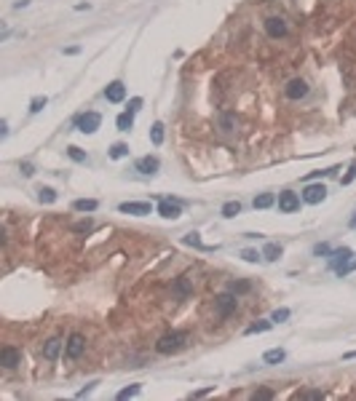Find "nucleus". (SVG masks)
<instances>
[{"label": "nucleus", "instance_id": "nucleus-1", "mask_svg": "<svg viewBox=\"0 0 356 401\" xmlns=\"http://www.w3.org/2000/svg\"><path fill=\"white\" fill-rule=\"evenodd\" d=\"M187 345V332H169L163 335L158 343H156V350L163 353V356H169V353H177Z\"/></svg>", "mask_w": 356, "mask_h": 401}, {"label": "nucleus", "instance_id": "nucleus-2", "mask_svg": "<svg viewBox=\"0 0 356 401\" xmlns=\"http://www.w3.org/2000/svg\"><path fill=\"white\" fill-rule=\"evenodd\" d=\"M99 123H102V115L99 113H83V115L75 118V128H78V131H83V134H94L99 128Z\"/></svg>", "mask_w": 356, "mask_h": 401}, {"label": "nucleus", "instance_id": "nucleus-3", "mask_svg": "<svg viewBox=\"0 0 356 401\" xmlns=\"http://www.w3.org/2000/svg\"><path fill=\"white\" fill-rule=\"evenodd\" d=\"M158 214L163 219H177L182 214V206H180V201H172V198H161L158 201Z\"/></svg>", "mask_w": 356, "mask_h": 401}, {"label": "nucleus", "instance_id": "nucleus-4", "mask_svg": "<svg viewBox=\"0 0 356 401\" xmlns=\"http://www.w3.org/2000/svg\"><path fill=\"white\" fill-rule=\"evenodd\" d=\"M118 211H121V214L145 217V214H150V204H148V201H126V204L118 206Z\"/></svg>", "mask_w": 356, "mask_h": 401}, {"label": "nucleus", "instance_id": "nucleus-5", "mask_svg": "<svg viewBox=\"0 0 356 401\" xmlns=\"http://www.w3.org/2000/svg\"><path fill=\"white\" fill-rule=\"evenodd\" d=\"M324 198H327V187L324 185H305V190H303V201H305V204L316 206V204H322Z\"/></svg>", "mask_w": 356, "mask_h": 401}, {"label": "nucleus", "instance_id": "nucleus-6", "mask_svg": "<svg viewBox=\"0 0 356 401\" xmlns=\"http://www.w3.org/2000/svg\"><path fill=\"white\" fill-rule=\"evenodd\" d=\"M300 209V198L298 193H292V190H284L279 195V211H284V214H292V211H298Z\"/></svg>", "mask_w": 356, "mask_h": 401}, {"label": "nucleus", "instance_id": "nucleus-7", "mask_svg": "<svg viewBox=\"0 0 356 401\" xmlns=\"http://www.w3.org/2000/svg\"><path fill=\"white\" fill-rule=\"evenodd\" d=\"M236 308H239V297H233L231 292H228V294H220V297H217V313H220L222 318H228Z\"/></svg>", "mask_w": 356, "mask_h": 401}, {"label": "nucleus", "instance_id": "nucleus-8", "mask_svg": "<svg viewBox=\"0 0 356 401\" xmlns=\"http://www.w3.org/2000/svg\"><path fill=\"white\" fill-rule=\"evenodd\" d=\"M83 350H86V340H83L80 335H70L67 345H65V356L67 359H80Z\"/></svg>", "mask_w": 356, "mask_h": 401}, {"label": "nucleus", "instance_id": "nucleus-9", "mask_svg": "<svg viewBox=\"0 0 356 401\" xmlns=\"http://www.w3.org/2000/svg\"><path fill=\"white\" fill-rule=\"evenodd\" d=\"M284 94H287L289 99H303V97H308V83L303 78H292L287 83V88H284Z\"/></svg>", "mask_w": 356, "mask_h": 401}, {"label": "nucleus", "instance_id": "nucleus-10", "mask_svg": "<svg viewBox=\"0 0 356 401\" xmlns=\"http://www.w3.org/2000/svg\"><path fill=\"white\" fill-rule=\"evenodd\" d=\"M0 364H3L6 369H16L19 364H22V353H19L16 348H11V345H6L3 350H0Z\"/></svg>", "mask_w": 356, "mask_h": 401}, {"label": "nucleus", "instance_id": "nucleus-11", "mask_svg": "<svg viewBox=\"0 0 356 401\" xmlns=\"http://www.w3.org/2000/svg\"><path fill=\"white\" fill-rule=\"evenodd\" d=\"M265 32L270 35V38H284V35H287V21H284L281 16H268L265 19Z\"/></svg>", "mask_w": 356, "mask_h": 401}, {"label": "nucleus", "instance_id": "nucleus-12", "mask_svg": "<svg viewBox=\"0 0 356 401\" xmlns=\"http://www.w3.org/2000/svg\"><path fill=\"white\" fill-rule=\"evenodd\" d=\"M104 97H108V102H123L126 99V86L121 83V80H113V83L104 88Z\"/></svg>", "mask_w": 356, "mask_h": 401}, {"label": "nucleus", "instance_id": "nucleus-13", "mask_svg": "<svg viewBox=\"0 0 356 401\" xmlns=\"http://www.w3.org/2000/svg\"><path fill=\"white\" fill-rule=\"evenodd\" d=\"M351 257H353V252L348 249V246H343V249H335V252H332V262H329V265H332V270L338 273V270H340L343 265H346Z\"/></svg>", "mask_w": 356, "mask_h": 401}, {"label": "nucleus", "instance_id": "nucleus-14", "mask_svg": "<svg viewBox=\"0 0 356 401\" xmlns=\"http://www.w3.org/2000/svg\"><path fill=\"white\" fill-rule=\"evenodd\" d=\"M158 166H161V163H158L156 155H145V158L137 161V171H142V174H156Z\"/></svg>", "mask_w": 356, "mask_h": 401}, {"label": "nucleus", "instance_id": "nucleus-15", "mask_svg": "<svg viewBox=\"0 0 356 401\" xmlns=\"http://www.w3.org/2000/svg\"><path fill=\"white\" fill-rule=\"evenodd\" d=\"M59 350H62V340H59V337H51V340H46V345H43V359L54 361V359L59 356Z\"/></svg>", "mask_w": 356, "mask_h": 401}, {"label": "nucleus", "instance_id": "nucleus-16", "mask_svg": "<svg viewBox=\"0 0 356 401\" xmlns=\"http://www.w3.org/2000/svg\"><path fill=\"white\" fill-rule=\"evenodd\" d=\"M115 126H118V131H132V126H134V115L132 113H121L115 118Z\"/></svg>", "mask_w": 356, "mask_h": 401}, {"label": "nucleus", "instance_id": "nucleus-17", "mask_svg": "<svg viewBox=\"0 0 356 401\" xmlns=\"http://www.w3.org/2000/svg\"><path fill=\"white\" fill-rule=\"evenodd\" d=\"M284 359H287V353H284L281 348H270V350H265L263 364H281Z\"/></svg>", "mask_w": 356, "mask_h": 401}, {"label": "nucleus", "instance_id": "nucleus-18", "mask_svg": "<svg viewBox=\"0 0 356 401\" xmlns=\"http://www.w3.org/2000/svg\"><path fill=\"white\" fill-rule=\"evenodd\" d=\"M97 206H99V204H97L94 198H78L75 204H73L75 211H97Z\"/></svg>", "mask_w": 356, "mask_h": 401}, {"label": "nucleus", "instance_id": "nucleus-19", "mask_svg": "<svg viewBox=\"0 0 356 401\" xmlns=\"http://www.w3.org/2000/svg\"><path fill=\"white\" fill-rule=\"evenodd\" d=\"M263 257H265V259H270V262H276V259L281 257V246H279V243H265Z\"/></svg>", "mask_w": 356, "mask_h": 401}, {"label": "nucleus", "instance_id": "nucleus-20", "mask_svg": "<svg viewBox=\"0 0 356 401\" xmlns=\"http://www.w3.org/2000/svg\"><path fill=\"white\" fill-rule=\"evenodd\" d=\"M274 326V321H257V324H252V326H246V335H263V332H268V329Z\"/></svg>", "mask_w": 356, "mask_h": 401}, {"label": "nucleus", "instance_id": "nucleus-21", "mask_svg": "<svg viewBox=\"0 0 356 401\" xmlns=\"http://www.w3.org/2000/svg\"><path fill=\"white\" fill-rule=\"evenodd\" d=\"M126 155H129V145L115 142V145L110 147V158H113V161H121V158H126Z\"/></svg>", "mask_w": 356, "mask_h": 401}, {"label": "nucleus", "instance_id": "nucleus-22", "mask_svg": "<svg viewBox=\"0 0 356 401\" xmlns=\"http://www.w3.org/2000/svg\"><path fill=\"white\" fill-rule=\"evenodd\" d=\"M139 391H142V385H129V388H123V391H118V401H126V398H134V396H139Z\"/></svg>", "mask_w": 356, "mask_h": 401}, {"label": "nucleus", "instance_id": "nucleus-23", "mask_svg": "<svg viewBox=\"0 0 356 401\" xmlns=\"http://www.w3.org/2000/svg\"><path fill=\"white\" fill-rule=\"evenodd\" d=\"M239 211H241V204H239V201H228V204L222 206V217H228V219H231V217L239 214Z\"/></svg>", "mask_w": 356, "mask_h": 401}, {"label": "nucleus", "instance_id": "nucleus-24", "mask_svg": "<svg viewBox=\"0 0 356 401\" xmlns=\"http://www.w3.org/2000/svg\"><path fill=\"white\" fill-rule=\"evenodd\" d=\"M274 201H276V198L270 195V193H263V195L255 198V209H268V206H274Z\"/></svg>", "mask_w": 356, "mask_h": 401}, {"label": "nucleus", "instance_id": "nucleus-25", "mask_svg": "<svg viewBox=\"0 0 356 401\" xmlns=\"http://www.w3.org/2000/svg\"><path fill=\"white\" fill-rule=\"evenodd\" d=\"M67 155L73 158L75 163H86V161H89V155H86V152H83L80 147H75V145H73V147H67Z\"/></svg>", "mask_w": 356, "mask_h": 401}, {"label": "nucleus", "instance_id": "nucleus-26", "mask_svg": "<svg viewBox=\"0 0 356 401\" xmlns=\"http://www.w3.org/2000/svg\"><path fill=\"white\" fill-rule=\"evenodd\" d=\"M38 198L43 201V204H54V201H56V190H54V187H40Z\"/></svg>", "mask_w": 356, "mask_h": 401}, {"label": "nucleus", "instance_id": "nucleus-27", "mask_svg": "<svg viewBox=\"0 0 356 401\" xmlns=\"http://www.w3.org/2000/svg\"><path fill=\"white\" fill-rule=\"evenodd\" d=\"M150 139H153V145H161V142H163V123H153Z\"/></svg>", "mask_w": 356, "mask_h": 401}, {"label": "nucleus", "instance_id": "nucleus-28", "mask_svg": "<svg viewBox=\"0 0 356 401\" xmlns=\"http://www.w3.org/2000/svg\"><path fill=\"white\" fill-rule=\"evenodd\" d=\"M289 316H292V313H289V308H279V310H274V316H270V321H274V324H284Z\"/></svg>", "mask_w": 356, "mask_h": 401}, {"label": "nucleus", "instance_id": "nucleus-29", "mask_svg": "<svg viewBox=\"0 0 356 401\" xmlns=\"http://www.w3.org/2000/svg\"><path fill=\"white\" fill-rule=\"evenodd\" d=\"M182 243H187V246H198V249H204V243H201L198 233H187L185 238H182Z\"/></svg>", "mask_w": 356, "mask_h": 401}, {"label": "nucleus", "instance_id": "nucleus-30", "mask_svg": "<svg viewBox=\"0 0 356 401\" xmlns=\"http://www.w3.org/2000/svg\"><path fill=\"white\" fill-rule=\"evenodd\" d=\"M46 102H49L46 97H35V99L30 102V113H40V110L46 107Z\"/></svg>", "mask_w": 356, "mask_h": 401}, {"label": "nucleus", "instance_id": "nucleus-31", "mask_svg": "<svg viewBox=\"0 0 356 401\" xmlns=\"http://www.w3.org/2000/svg\"><path fill=\"white\" fill-rule=\"evenodd\" d=\"M351 270H356V254H353V257L348 259V262H346V265H343V268L338 270V276H348Z\"/></svg>", "mask_w": 356, "mask_h": 401}, {"label": "nucleus", "instance_id": "nucleus-32", "mask_svg": "<svg viewBox=\"0 0 356 401\" xmlns=\"http://www.w3.org/2000/svg\"><path fill=\"white\" fill-rule=\"evenodd\" d=\"M353 180H356V161H353L351 166H348V174H346V176H343V180H340V185H351Z\"/></svg>", "mask_w": 356, "mask_h": 401}, {"label": "nucleus", "instance_id": "nucleus-33", "mask_svg": "<svg viewBox=\"0 0 356 401\" xmlns=\"http://www.w3.org/2000/svg\"><path fill=\"white\" fill-rule=\"evenodd\" d=\"M300 398H308V401H319V398H324V393H322V391H303V393H300Z\"/></svg>", "mask_w": 356, "mask_h": 401}, {"label": "nucleus", "instance_id": "nucleus-34", "mask_svg": "<svg viewBox=\"0 0 356 401\" xmlns=\"http://www.w3.org/2000/svg\"><path fill=\"white\" fill-rule=\"evenodd\" d=\"M97 385H99V380H94V383H89L86 388H80V391H78L75 396H78V398H83V396H89V393H91V391H94V388H97Z\"/></svg>", "mask_w": 356, "mask_h": 401}, {"label": "nucleus", "instance_id": "nucleus-35", "mask_svg": "<svg viewBox=\"0 0 356 401\" xmlns=\"http://www.w3.org/2000/svg\"><path fill=\"white\" fill-rule=\"evenodd\" d=\"M241 257L246 259V262H257V259H260V257H263V254H257L255 249H244V254H241Z\"/></svg>", "mask_w": 356, "mask_h": 401}, {"label": "nucleus", "instance_id": "nucleus-36", "mask_svg": "<svg viewBox=\"0 0 356 401\" xmlns=\"http://www.w3.org/2000/svg\"><path fill=\"white\" fill-rule=\"evenodd\" d=\"M252 398H274V391H268V388H260V391H257Z\"/></svg>", "mask_w": 356, "mask_h": 401}, {"label": "nucleus", "instance_id": "nucleus-37", "mask_svg": "<svg viewBox=\"0 0 356 401\" xmlns=\"http://www.w3.org/2000/svg\"><path fill=\"white\" fill-rule=\"evenodd\" d=\"M139 107H142V99H139V97H134L132 102H129V113H132V115H134Z\"/></svg>", "mask_w": 356, "mask_h": 401}, {"label": "nucleus", "instance_id": "nucleus-38", "mask_svg": "<svg viewBox=\"0 0 356 401\" xmlns=\"http://www.w3.org/2000/svg\"><path fill=\"white\" fill-rule=\"evenodd\" d=\"M313 252H316V254H332V249H329L327 243H316V246H313Z\"/></svg>", "mask_w": 356, "mask_h": 401}, {"label": "nucleus", "instance_id": "nucleus-39", "mask_svg": "<svg viewBox=\"0 0 356 401\" xmlns=\"http://www.w3.org/2000/svg\"><path fill=\"white\" fill-rule=\"evenodd\" d=\"M22 174H25V176H32V174H35V166H32V163H22Z\"/></svg>", "mask_w": 356, "mask_h": 401}, {"label": "nucleus", "instance_id": "nucleus-40", "mask_svg": "<svg viewBox=\"0 0 356 401\" xmlns=\"http://www.w3.org/2000/svg\"><path fill=\"white\" fill-rule=\"evenodd\" d=\"M246 289H249V284H244V281H241V284H231V292H233V294H236V292H246Z\"/></svg>", "mask_w": 356, "mask_h": 401}, {"label": "nucleus", "instance_id": "nucleus-41", "mask_svg": "<svg viewBox=\"0 0 356 401\" xmlns=\"http://www.w3.org/2000/svg\"><path fill=\"white\" fill-rule=\"evenodd\" d=\"M89 228H91V222H78L75 225V230H89Z\"/></svg>", "mask_w": 356, "mask_h": 401}, {"label": "nucleus", "instance_id": "nucleus-42", "mask_svg": "<svg viewBox=\"0 0 356 401\" xmlns=\"http://www.w3.org/2000/svg\"><path fill=\"white\" fill-rule=\"evenodd\" d=\"M206 393H212V388H204V391H196V393H193V398H198V396H206Z\"/></svg>", "mask_w": 356, "mask_h": 401}, {"label": "nucleus", "instance_id": "nucleus-43", "mask_svg": "<svg viewBox=\"0 0 356 401\" xmlns=\"http://www.w3.org/2000/svg\"><path fill=\"white\" fill-rule=\"evenodd\" d=\"M343 359H346V361H348V359H356V350H348V353H346V356H343Z\"/></svg>", "mask_w": 356, "mask_h": 401}]
</instances>
